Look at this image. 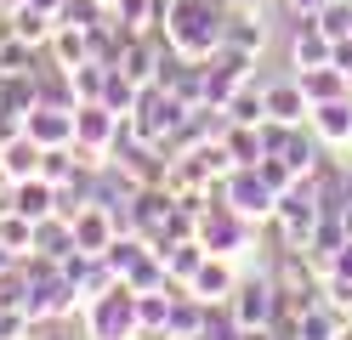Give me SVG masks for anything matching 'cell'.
Instances as JSON below:
<instances>
[{
    "label": "cell",
    "mask_w": 352,
    "mask_h": 340,
    "mask_svg": "<svg viewBox=\"0 0 352 340\" xmlns=\"http://www.w3.org/2000/svg\"><path fill=\"white\" fill-rule=\"evenodd\" d=\"M160 29H165V40L182 57L210 63L216 52H222V40H228V6L222 0H170Z\"/></svg>",
    "instance_id": "obj_1"
},
{
    "label": "cell",
    "mask_w": 352,
    "mask_h": 340,
    "mask_svg": "<svg viewBox=\"0 0 352 340\" xmlns=\"http://www.w3.org/2000/svg\"><path fill=\"white\" fill-rule=\"evenodd\" d=\"M199 244L210 249V256L239 261V256L256 244V221H245L222 193H216V204H205V210H199Z\"/></svg>",
    "instance_id": "obj_2"
},
{
    "label": "cell",
    "mask_w": 352,
    "mask_h": 340,
    "mask_svg": "<svg viewBox=\"0 0 352 340\" xmlns=\"http://www.w3.org/2000/svg\"><path fill=\"white\" fill-rule=\"evenodd\" d=\"M85 335L91 340H137V289L125 278L85 306Z\"/></svg>",
    "instance_id": "obj_3"
},
{
    "label": "cell",
    "mask_w": 352,
    "mask_h": 340,
    "mask_svg": "<svg viewBox=\"0 0 352 340\" xmlns=\"http://www.w3.org/2000/svg\"><path fill=\"white\" fill-rule=\"evenodd\" d=\"M216 193H222V199H228L245 221H256V227H267V221L278 216V188H273V181L261 176L256 165H239V170H233Z\"/></svg>",
    "instance_id": "obj_4"
},
{
    "label": "cell",
    "mask_w": 352,
    "mask_h": 340,
    "mask_svg": "<svg viewBox=\"0 0 352 340\" xmlns=\"http://www.w3.org/2000/svg\"><path fill=\"white\" fill-rule=\"evenodd\" d=\"M233 317L245 329H261V324H273L278 317V278L273 272H256V278H239V289H233Z\"/></svg>",
    "instance_id": "obj_5"
},
{
    "label": "cell",
    "mask_w": 352,
    "mask_h": 340,
    "mask_svg": "<svg viewBox=\"0 0 352 340\" xmlns=\"http://www.w3.org/2000/svg\"><path fill=\"white\" fill-rule=\"evenodd\" d=\"M120 125H125V120H120L114 108H102V102H80V108H74V142H80L85 153H97V159L114 153Z\"/></svg>",
    "instance_id": "obj_6"
},
{
    "label": "cell",
    "mask_w": 352,
    "mask_h": 340,
    "mask_svg": "<svg viewBox=\"0 0 352 340\" xmlns=\"http://www.w3.org/2000/svg\"><path fill=\"white\" fill-rule=\"evenodd\" d=\"M250 68H256V57H250V52H233V45H222V52L205 63V102H216V108H222L233 91L250 80Z\"/></svg>",
    "instance_id": "obj_7"
},
{
    "label": "cell",
    "mask_w": 352,
    "mask_h": 340,
    "mask_svg": "<svg viewBox=\"0 0 352 340\" xmlns=\"http://www.w3.org/2000/svg\"><path fill=\"white\" fill-rule=\"evenodd\" d=\"M125 233L114 210H102V204H85V210L74 216V249H85V256H108V244H114Z\"/></svg>",
    "instance_id": "obj_8"
},
{
    "label": "cell",
    "mask_w": 352,
    "mask_h": 340,
    "mask_svg": "<svg viewBox=\"0 0 352 340\" xmlns=\"http://www.w3.org/2000/svg\"><path fill=\"white\" fill-rule=\"evenodd\" d=\"M318 131V142L329 153H346L352 148V97H336V102H318L313 108V120H307Z\"/></svg>",
    "instance_id": "obj_9"
},
{
    "label": "cell",
    "mask_w": 352,
    "mask_h": 340,
    "mask_svg": "<svg viewBox=\"0 0 352 340\" xmlns=\"http://www.w3.org/2000/svg\"><path fill=\"white\" fill-rule=\"evenodd\" d=\"M222 45H233V52H250V57H261L273 45V29H267V17H261V6H239V12H228V40Z\"/></svg>",
    "instance_id": "obj_10"
},
{
    "label": "cell",
    "mask_w": 352,
    "mask_h": 340,
    "mask_svg": "<svg viewBox=\"0 0 352 340\" xmlns=\"http://www.w3.org/2000/svg\"><path fill=\"white\" fill-rule=\"evenodd\" d=\"M188 289L199 295L205 306H210V301H233V289H239V272H233V261H228V256H205V261H199V272L188 278Z\"/></svg>",
    "instance_id": "obj_11"
},
{
    "label": "cell",
    "mask_w": 352,
    "mask_h": 340,
    "mask_svg": "<svg viewBox=\"0 0 352 340\" xmlns=\"http://www.w3.org/2000/svg\"><path fill=\"white\" fill-rule=\"evenodd\" d=\"M267 120H278V125H307L313 120V102H307V91H301L296 74L267 85Z\"/></svg>",
    "instance_id": "obj_12"
},
{
    "label": "cell",
    "mask_w": 352,
    "mask_h": 340,
    "mask_svg": "<svg viewBox=\"0 0 352 340\" xmlns=\"http://www.w3.org/2000/svg\"><path fill=\"white\" fill-rule=\"evenodd\" d=\"M29 136L40 148H69L74 142V108H57V102H40L29 113Z\"/></svg>",
    "instance_id": "obj_13"
},
{
    "label": "cell",
    "mask_w": 352,
    "mask_h": 340,
    "mask_svg": "<svg viewBox=\"0 0 352 340\" xmlns=\"http://www.w3.org/2000/svg\"><path fill=\"white\" fill-rule=\"evenodd\" d=\"M12 210L23 216V221H46V216H57V188H52L46 176L12 181Z\"/></svg>",
    "instance_id": "obj_14"
},
{
    "label": "cell",
    "mask_w": 352,
    "mask_h": 340,
    "mask_svg": "<svg viewBox=\"0 0 352 340\" xmlns=\"http://www.w3.org/2000/svg\"><path fill=\"white\" fill-rule=\"evenodd\" d=\"M296 80H301V91H307V102H336V97H352V85H346V74L336 63H324V68H296Z\"/></svg>",
    "instance_id": "obj_15"
},
{
    "label": "cell",
    "mask_w": 352,
    "mask_h": 340,
    "mask_svg": "<svg viewBox=\"0 0 352 340\" xmlns=\"http://www.w3.org/2000/svg\"><path fill=\"white\" fill-rule=\"evenodd\" d=\"M52 63H63V68H80V63H97L91 57V29H74V23H57V34H52Z\"/></svg>",
    "instance_id": "obj_16"
},
{
    "label": "cell",
    "mask_w": 352,
    "mask_h": 340,
    "mask_svg": "<svg viewBox=\"0 0 352 340\" xmlns=\"http://www.w3.org/2000/svg\"><path fill=\"white\" fill-rule=\"evenodd\" d=\"M284 159L296 165V176H313L324 159H329V148L318 142V131H313V125H296V131H290V142H284Z\"/></svg>",
    "instance_id": "obj_17"
},
{
    "label": "cell",
    "mask_w": 352,
    "mask_h": 340,
    "mask_svg": "<svg viewBox=\"0 0 352 340\" xmlns=\"http://www.w3.org/2000/svg\"><path fill=\"white\" fill-rule=\"evenodd\" d=\"M199 329H205V301L188 284H176V295H170V335L176 340H193Z\"/></svg>",
    "instance_id": "obj_18"
},
{
    "label": "cell",
    "mask_w": 352,
    "mask_h": 340,
    "mask_svg": "<svg viewBox=\"0 0 352 340\" xmlns=\"http://www.w3.org/2000/svg\"><path fill=\"white\" fill-rule=\"evenodd\" d=\"M222 113H228L233 125H261V120H267V85H256V80H245V85H239L233 97L222 102Z\"/></svg>",
    "instance_id": "obj_19"
},
{
    "label": "cell",
    "mask_w": 352,
    "mask_h": 340,
    "mask_svg": "<svg viewBox=\"0 0 352 340\" xmlns=\"http://www.w3.org/2000/svg\"><path fill=\"white\" fill-rule=\"evenodd\" d=\"M40 159H46V148H40L29 131L17 136V142H6V148H0V165H6V176H12V181H29V176H40Z\"/></svg>",
    "instance_id": "obj_20"
},
{
    "label": "cell",
    "mask_w": 352,
    "mask_h": 340,
    "mask_svg": "<svg viewBox=\"0 0 352 340\" xmlns=\"http://www.w3.org/2000/svg\"><path fill=\"white\" fill-rule=\"evenodd\" d=\"M341 329H346V317L329 306V301H313V306L296 317V335L301 340H341Z\"/></svg>",
    "instance_id": "obj_21"
},
{
    "label": "cell",
    "mask_w": 352,
    "mask_h": 340,
    "mask_svg": "<svg viewBox=\"0 0 352 340\" xmlns=\"http://www.w3.org/2000/svg\"><path fill=\"white\" fill-rule=\"evenodd\" d=\"M160 256H165V272H170V284H188L193 272H199V261L210 256V249L199 244V233H193V238H176V244H165Z\"/></svg>",
    "instance_id": "obj_22"
},
{
    "label": "cell",
    "mask_w": 352,
    "mask_h": 340,
    "mask_svg": "<svg viewBox=\"0 0 352 340\" xmlns=\"http://www.w3.org/2000/svg\"><path fill=\"white\" fill-rule=\"evenodd\" d=\"M137 97H142V85L125 74V68H108V80H102V108H114L120 120H131V113H137Z\"/></svg>",
    "instance_id": "obj_23"
},
{
    "label": "cell",
    "mask_w": 352,
    "mask_h": 340,
    "mask_svg": "<svg viewBox=\"0 0 352 340\" xmlns=\"http://www.w3.org/2000/svg\"><path fill=\"white\" fill-rule=\"evenodd\" d=\"M34 249L40 256H74V221H63V216H46V221H34Z\"/></svg>",
    "instance_id": "obj_24"
},
{
    "label": "cell",
    "mask_w": 352,
    "mask_h": 340,
    "mask_svg": "<svg viewBox=\"0 0 352 340\" xmlns=\"http://www.w3.org/2000/svg\"><path fill=\"white\" fill-rule=\"evenodd\" d=\"M34 63H40V45L29 40H0V74H34Z\"/></svg>",
    "instance_id": "obj_25"
},
{
    "label": "cell",
    "mask_w": 352,
    "mask_h": 340,
    "mask_svg": "<svg viewBox=\"0 0 352 340\" xmlns=\"http://www.w3.org/2000/svg\"><path fill=\"white\" fill-rule=\"evenodd\" d=\"M102 17H108L102 0H63V12H57V23H74V29H97Z\"/></svg>",
    "instance_id": "obj_26"
},
{
    "label": "cell",
    "mask_w": 352,
    "mask_h": 340,
    "mask_svg": "<svg viewBox=\"0 0 352 340\" xmlns=\"http://www.w3.org/2000/svg\"><path fill=\"white\" fill-rule=\"evenodd\" d=\"M69 74H74L80 102H97L102 97V80H108V63H80V68H69Z\"/></svg>",
    "instance_id": "obj_27"
},
{
    "label": "cell",
    "mask_w": 352,
    "mask_h": 340,
    "mask_svg": "<svg viewBox=\"0 0 352 340\" xmlns=\"http://www.w3.org/2000/svg\"><path fill=\"white\" fill-rule=\"evenodd\" d=\"M318 29H324L329 40H346V34H352V0H329V6L318 12Z\"/></svg>",
    "instance_id": "obj_28"
},
{
    "label": "cell",
    "mask_w": 352,
    "mask_h": 340,
    "mask_svg": "<svg viewBox=\"0 0 352 340\" xmlns=\"http://www.w3.org/2000/svg\"><path fill=\"white\" fill-rule=\"evenodd\" d=\"M329 278H352V238L336 249V256H329Z\"/></svg>",
    "instance_id": "obj_29"
},
{
    "label": "cell",
    "mask_w": 352,
    "mask_h": 340,
    "mask_svg": "<svg viewBox=\"0 0 352 340\" xmlns=\"http://www.w3.org/2000/svg\"><path fill=\"white\" fill-rule=\"evenodd\" d=\"M284 6H290V17H301V12H324L329 0H284Z\"/></svg>",
    "instance_id": "obj_30"
},
{
    "label": "cell",
    "mask_w": 352,
    "mask_h": 340,
    "mask_svg": "<svg viewBox=\"0 0 352 340\" xmlns=\"http://www.w3.org/2000/svg\"><path fill=\"white\" fill-rule=\"evenodd\" d=\"M222 6H228V12H239V6H256V0H222Z\"/></svg>",
    "instance_id": "obj_31"
},
{
    "label": "cell",
    "mask_w": 352,
    "mask_h": 340,
    "mask_svg": "<svg viewBox=\"0 0 352 340\" xmlns=\"http://www.w3.org/2000/svg\"><path fill=\"white\" fill-rule=\"evenodd\" d=\"M341 340H352V324H346V329H341Z\"/></svg>",
    "instance_id": "obj_32"
},
{
    "label": "cell",
    "mask_w": 352,
    "mask_h": 340,
    "mask_svg": "<svg viewBox=\"0 0 352 340\" xmlns=\"http://www.w3.org/2000/svg\"><path fill=\"white\" fill-rule=\"evenodd\" d=\"M193 340H210V335H193Z\"/></svg>",
    "instance_id": "obj_33"
}]
</instances>
